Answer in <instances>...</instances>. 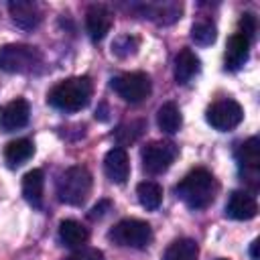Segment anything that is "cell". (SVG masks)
<instances>
[{"mask_svg": "<svg viewBox=\"0 0 260 260\" xmlns=\"http://www.w3.org/2000/svg\"><path fill=\"white\" fill-rule=\"evenodd\" d=\"M136 195H138V201L142 207L154 211V209H158V205L162 201V187L154 181H142L136 187Z\"/></svg>", "mask_w": 260, "mask_h": 260, "instance_id": "obj_22", "label": "cell"}, {"mask_svg": "<svg viewBox=\"0 0 260 260\" xmlns=\"http://www.w3.org/2000/svg\"><path fill=\"white\" fill-rule=\"evenodd\" d=\"M43 63V55L37 47L10 43L0 47V69L6 73H30Z\"/></svg>", "mask_w": 260, "mask_h": 260, "instance_id": "obj_4", "label": "cell"}, {"mask_svg": "<svg viewBox=\"0 0 260 260\" xmlns=\"http://www.w3.org/2000/svg\"><path fill=\"white\" fill-rule=\"evenodd\" d=\"M248 57H250V39L240 32H234L225 47V69L238 71L248 61Z\"/></svg>", "mask_w": 260, "mask_h": 260, "instance_id": "obj_14", "label": "cell"}, {"mask_svg": "<svg viewBox=\"0 0 260 260\" xmlns=\"http://www.w3.org/2000/svg\"><path fill=\"white\" fill-rule=\"evenodd\" d=\"M201 69V61L199 57L191 51V49H181L175 57V79L177 83L185 85L189 83Z\"/></svg>", "mask_w": 260, "mask_h": 260, "instance_id": "obj_15", "label": "cell"}, {"mask_svg": "<svg viewBox=\"0 0 260 260\" xmlns=\"http://www.w3.org/2000/svg\"><path fill=\"white\" fill-rule=\"evenodd\" d=\"M258 213V203L254 199V195H250L248 191H232L225 203V215L238 221H248L252 217H256Z\"/></svg>", "mask_w": 260, "mask_h": 260, "instance_id": "obj_10", "label": "cell"}, {"mask_svg": "<svg viewBox=\"0 0 260 260\" xmlns=\"http://www.w3.org/2000/svg\"><path fill=\"white\" fill-rule=\"evenodd\" d=\"M219 260H225V258H219Z\"/></svg>", "mask_w": 260, "mask_h": 260, "instance_id": "obj_30", "label": "cell"}, {"mask_svg": "<svg viewBox=\"0 0 260 260\" xmlns=\"http://www.w3.org/2000/svg\"><path fill=\"white\" fill-rule=\"evenodd\" d=\"M43 191H45V173L41 169H32L22 177V195L24 199L41 209L43 207Z\"/></svg>", "mask_w": 260, "mask_h": 260, "instance_id": "obj_16", "label": "cell"}, {"mask_svg": "<svg viewBox=\"0 0 260 260\" xmlns=\"http://www.w3.org/2000/svg\"><path fill=\"white\" fill-rule=\"evenodd\" d=\"M217 189L219 185L207 169L189 171L175 187L179 199L191 209H205L207 205H211L217 195Z\"/></svg>", "mask_w": 260, "mask_h": 260, "instance_id": "obj_1", "label": "cell"}, {"mask_svg": "<svg viewBox=\"0 0 260 260\" xmlns=\"http://www.w3.org/2000/svg\"><path fill=\"white\" fill-rule=\"evenodd\" d=\"M85 28L91 41H102L112 28V12L102 4L89 6L85 12Z\"/></svg>", "mask_w": 260, "mask_h": 260, "instance_id": "obj_12", "label": "cell"}, {"mask_svg": "<svg viewBox=\"0 0 260 260\" xmlns=\"http://www.w3.org/2000/svg\"><path fill=\"white\" fill-rule=\"evenodd\" d=\"M104 171L108 175V179L112 183H126L130 177V158L128 152L122 146H116L112 150H108L106 158H104Z\"/></svg>", "mask_w": 260, "mask_h": 260, "instance_id": "obj_11", "label": "cell"}, {"mask_svg": "<svg viewBox=\"0 0 260 260\" xmlns=\"http://www.w3.org/2000/svg\"><path fill=\"white\" fill-rule=\"evenodd\" d=\"M138 51V39L132 35H122L112 43V53L120 59H126Z\"/></svg>", "mask_w": 260, "mask_h": 260, "instance_id": "obj_25", "label": "cell"}, {"mask_svg": "<svg viewBox=\"0 0 260 260\" xmlns=\"http://www.w3.org/2000/svg\"><path fill=\"white\" fill-rule=\"evenodd\" d=\"M110 209H112V201H110V199H102V201H98V203L91 207L89 217H91V219H100V217H104Z\"/></svg>", "mask_w": 260, "mask_h": 260, "instance_id": "obj_28", "label": "cell"}, {"mask_svg": "<svg viewBox=\"0 0 260 260\" xmlns=\"http://www.w3.org/2000/svg\"><path fill=\"white\" fill-rule=\"evenodd\" d=\"M179 148L169 140H154L142 148V167L150 175L165 173L177 158Z\"/></svg>", "mask_w": 260, "mask_h": 260, "instance_id": "obj_8", "label": "cell"}, {"mask_svg": "<svg viewBox=\"0 0 260 260\" xmlns=\"http://www.w3.org/2000/svg\"><path fill=\"white\" fill-rule=\"evenodd\" d=\"M108 238L118 244V246H124V248H136V250H142L146 248L150 242H152V228L142 221V219H134V217H128V219H122L118 221Z\"/></svg>", "mask_w": 260, "mask_h": 260, "instance_id": "obj_5", "label": "cell"}, {"mask_svg": "<svg viewBox=\"0 0 260 260\" xmlns=\"http://www.w3.org/2000/svg\"><path fill=\"white\" fill-rule=\"evenodd\" d=\"M215 37H217V30H215V24L211 20H197V22H193V26H191V39H193L195 45H199V47L213 45L215 43Z\"/></svg>", "mask_w": 260, "mask_h": 260, "instance_id": "obj_23", "label": "cell"}, {"mask_svg": "<svg viewBox=\"0 0 260 260\" xmlns=\"http://www.w3.org/2000/svg\"><path fill=\"white\" fill-rule=\"evenodd\" d=\"M238 32L244 35V37H248L252 41V37L256 32V16L252 12H244L242 14V18H240V30Z\"/></svg>", "mask_w": 260, "mask_h": 260, "instance_id": "obj_26", "label": "cell"}, {"mask_svg": "<svg viewBox=\"0 0 260 260\" xmlns=\"http://www.w3.org/2000/svg\"><path fill=\"white\" fill-rule=\"evenodd\" d=\"M91 191V175L85 167H69L57 181V195L67 205H81Z\"/></svg>", "mask_w": 260, "mask_h": 260, "instance_id": "obj_3", "label": "cell"}, {"mask_svg": "<svg viewBox=\"0 0 260 260\" xmlns=\"http://www.w3.org/2000/svg\"><path fill=\"white\" fill-rule=\"evenodd\" d=\"M258 246H260V242H258V240H252V244H250V258H252V260H260V256H258Z\"/></svg>", "mask_w": 260, "mask_h": 260, "instance_id": "obj_29", "label": "cell"}, {"mask_svg": "<svg viewBox=\"0 0 260 260\" xmlns=\"http://www.w3.org/2000/svg\"><path fill=\"white\" fill-rule=\"evenodd\" d=\"M28 116H30L28 102L24 98H14L8 104H4L0 110V130L14 132L18 128H24L28 124Z\"/></svg>", "mask_w": 260, "mask_h": 260, "instance_id": "obj_9", "label": "cell"}, {"mask_svg": "<svg viewBox=\"0 0 260 260\" xmlns=\"http://www.w3.org/2000/svg\"><path fill=\"white\" fill-rule=\"evenodd\" d=\"M32 154H35V144H32L28 138L10 140V142L4 146V160H6V165H8L10 169L20 167V165L26 162Z\"/></svg>", "mask_w": 260, "mask_h": 260, "instance_id": "obj_18", "label": "cell"}, {"mask_svg": "<svg viewBox=\"0 0 260 260\" xmlns=\"http://www.w3.org/2000/svg\"><path fill=\"white\" fill-rule=\"evenodd\" d=\"M91 91H93L91 79L85 77V75H79V77H69V79L59 81L49 91L47 100L57 110H63V112H79V110H83L89 104Z\"/></svg>", "mask_w": 260, "mask_h": 260, "instance_id": "obj_2", "label": "cell"}, {"mask_svg": "<svg viewBox=\"0 0 260 260\" xmlns=\"http://www.w3.org/2000/svg\"><path fill=\"white\" fill-rule=\"evenodd\" d=\"M156 124H158V128H160L162 132H167V134L179 132V128H181V124H183V116H181L179 106H177L175 102L162 104V106L158 108V112H156Z\"/></svg>", "mask_w": 260, "mask_h": 260, "instance_id": "obj_20", "label": "cell"}, {"mask_svg": "<svg viewBox=\"0 0 260 260\" xmlns=\"http://www.w3.org/2000/svg\"><path fill=\"white\" fill-rule=\"evenodd\" d=\"M87 238H89V232H87V228L81 221H77V219H63L59 223V240L67 248H83Z\"/></svg>", "mask_w": 260, "mask_h": 260, "instance_id": "obj_17", "label": "cell"}, {"mask_svg": "<svg viewBox=\"0 0 260 260\" xmlns=\"http://www.w3.org/2000/svg\"><path fill=\"white\" fill-rule=\"evenodd\" d=\"M67 260H106V258H104V252L98 248H79Z\"/></svg>", "mask_w": 260, "mask_h": 260, "instance_id": "obj_27", "label": "cell"}, {"mask_svg": "<svg viewBox=\"0 0 260 260\" xmlns=\"http://www.w3.org/2000/svg\"><path fill=\"white\" fill-rule=\"evenodd\" d=\"M236 158H238V165L242 171L256 173L260 167V140L256 136H252L246 142H242L236 152Z\"/></svg>", "mask_w": 260, "mask_h": 260, "instance_id": "obj_19", "label": "cell"}, {"mask_svg": "<svg viewBox=\"0 0 260 260\" xmlns=\"http://www.w3.org/2000/svg\"><path fill=\"white\" fill-rule=\"evenodd\" d=\"M8 10H10V16L14 20V24H18L20 28H35L39 26L41 22V8L37 2H30V0H16V2H8Z\"/></svg>", "mask_w": 260, "mask_h": 260, "instance_id": "obj_13", "label": "cell"}, {"mask_svg": "<svg viewBox=\"0 0 260 260\" xmlns=\"http://www.w3.org/2000/svg\"><path fill=\"white\" fill-rule=\"evenodd\" d=\"M110 85L128 104H140L142 100H146L150 95V89H152L150 77L142 71H130V73L116 75V77H112Z\"/></svg>", "mask_w": 260, "mask_h": 260, "instance_id": "obj_6", "label": "cell"}, {"mask_svg": "<svg viewBox=\"0 0 260 260\" xmlns=\"http://www.w3.org/2000/svg\"><path fill=\"white\" fill-rule=\"evenodd\" d=\"M146 14H150L148 18L156 20L158 24H171V22H175V20L179 18V14H181V4L171 2V4L148 6V8H146Z\"/></svg>", "mask_w": 260, "mask_h": 260, "instance_id": "obj_24", "label": "cell"}, {"mask_svg": "<svg viewBox=\"0 0 260 260\" xmlns=\"http://www.w3.org/2000/svg\"><path fill=\"white\" fill-rule=\"evenodd\" d=\"M199 246L191 238H179L175 240L162 254V260H197Z\"/></svg>", "mask_w": 260, "mask_h": 260, "instance_id": "obj_21", "label": "cell"}, {"mask_svg": "<svg viewBox=\"0 0 260 260\" xmlns=\"http://www.w3.org/2000/svg\"><path fill=\"white\" fill-rule=\"evenodd\" d=\"M205 120L209 126H213L219 132H228L234 130L236 126H240V122L244 120V110L242 106L232 100V98H223L213 102L207 112H205Z\"/></svg>", "mask_w": 260, "mask_h": 260, "instance_id": "obj_7", "label": "cell"}]
</instances>
